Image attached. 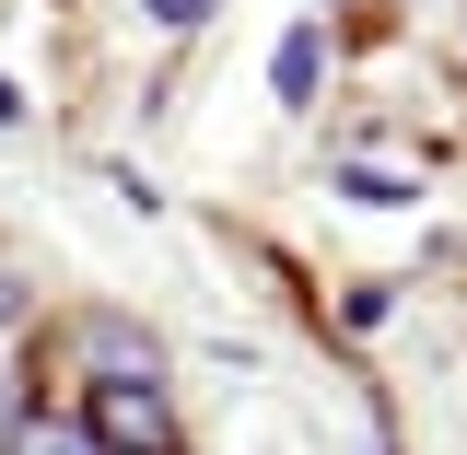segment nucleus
<instances>
[{
    "label": "nucleus",
    "instance_id": "f257e3e1",
    "mask_svg": "<svg viewBox=\"0 0 467 455\" xmlns=\"http://www.w3.org/2000/svg\"><path fill=\"white\" fill-rule=\"evenodd\" d=\"M82 444L94 455H175V408L152 374H106L94 408H82Z\"/></svg>",
    "mask_w": 467,
    "mask_h": 455
},
{
    "label": "nucleus",
    "instance_id": "f03ea898",
    "mask_svg": "<svg viewBox=\"0 0 467 455\" xmlns=\"http://www.w3.org/2000/svg\"><path fill=\"white\" fill-rule=\"evenodd\" d=\"M269 82H281V106H316V24H292V36H281Z\"/></svg>",
    "mask_w": 467,
    "mask_h": 455
},
{
    "label": "nucleus",
    "instance_id": "7ed1b4c3",
    "mask_svg": "<svg viewBox=\"0 0 467 455\" xmlns=\"http://www.w3.org/2000/svg\"><path fill=\"white\" fill-rule=\"evenodd\" d=\"M24 455H94V444H82V432H58V420H36V432H24Z\"/></svg>",
    "mask_w": 467,
    "mask_h": 455
},
{
    "label": "nucleus",
    "instance_id": "20e7f679",
    "mask_svg": "<svg viewBox=\"0 0 467 455\" xmlns=\"http://www.w3.org/2000/svg\"><path fill=\"white\" fill-rule=\"evenodd\" d=\"M199 12H211V0H152V24H175V36H187Z\"/></svg>",
    "mask_w": 467,
    "mask_h": 455
},
{
    "label": "nucleus",
    "instance_id": "39448f33",
    "mask_svg": "<svg viewBox=\"0 0 467 455\" xmlns=\"http://www.w3.org/2000/svg\"><path fill=\"white\" fill-rule=\"evenodd\" d=\"M12 315H24V281H12V269H0V327H12Z\"/></svg>",
    "mask_w": 467,
    "mask_h": 455
},
{
    "label": "nucleus",
    "instance_id": "423d86ee",
    "mask_svg": "<svg viewBox=\"0 0 467 455\" xmlns=\"http://www.w3.org/2000/svg\"><path fill=\"white\" fill-rule=\"evenodd\" d=\"M12 106H24V94H12V70H0V129H12Z\"/></svg>",
    "mask_w": 467,
    "mask_h": 455
}]
</instances>
